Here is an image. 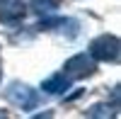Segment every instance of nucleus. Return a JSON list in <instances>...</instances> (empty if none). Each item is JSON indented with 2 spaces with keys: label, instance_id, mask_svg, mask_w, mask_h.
Wrapping results in <instances>:
<instances>
[{
  "label": "nucleus",
  "instance_id": "f257e3e1",
  "mask_svg": "<svg viewBox=\"0 0 121 119\" xmlns=\"http://www.w3.org/2000/svg\"><path fill=\"white\" fill-rule=\"evenodd\" d=\"M3 97H5L7 105L22 110L24 114H29L32 110H36V107L44 102V92L36 90V87H32L24 80H10L5 85V90H3Z\"/></svg>",
  "mask_w": 121,
  "mask_h": 119
},
{
  "label": "nucleus",
  "instance_id": "f03ea898",
  "mask_svg": "<svg viewBox=\"0 0 121 119\" xmlns=\"http://www.w3.org/2000/svg\"><path fill=\"white\" fill-rule=\"evenodd\" d=\"M87 54L95 58L97 63H119V56H121V41L116 34H99L95 37L92 41L87 44Z\"/></svg>",
  "mask_w": 121,
  "mask_h": 119
},
{
  "label": "nucleus",
  "instance_id": "7ed1b4c3",
  "mask_svg": "<svg viewBox=\"0 0 121 119\" xmlns=\"http://www.w3.org/2000/svg\"><path fill=\"white\" fill-rule=\"evenodd\" d=\"M39 32H53L58 37H65L68 41H73V39L80 37V32H82V24H80V19L75 17H70V15H51V17H44V19H39V24H36Z\"/></svg>",
  "mask_w": 121,
  "mask_h": 119
},
{
  "label": "nucleus",
  "instance_id": "20e7f679",
  "mask_svg": "<svg viewBox=\"0 0 121 119\" xmlns=\"http://www.w3.org/2000/svg\"><path fill=\"white\" fill-rule=\"evenodd\" d=\"M63 73L73 80H85V78H92L97 73V61L87 51L82 54H73L70 58H65L63 63Z\"/></svg>",
  "mask_w": 121,
  "mask_h": 119
},
{
  "label": "nucleus",
  "instance_id": "39448f33",
  "mask_svg": "<svg viewBox=\"0 0 121 119\" xmlns=\"http://www.w3.org/2000/svg\"><path fill=\"white\" fill-rule=\"evenodd\" d=\"M27 17V0H0V24L17 27Z\"/></svg>",
  "mask_w": 121,
  "mask_h": 119
},
{
  "label": "nucleus",
  "instance_id": "423d86ee",
  "mask_svg": "<svg viewBox=\"0 0 121 119\" xmlns=\"http://www.w3.org/2000/svg\"><path fill=\"white\" fill-rule=\"evenodd\" d=\"M73 78H68L63 71H58V73H51L48 78H44L41 80V92L44 95H65L70 87H73Z\"/></svg>",
  "mask_w": 121,
  "mask_h": 119
},
{
  "label": "nucleus",
  "instance_id": "0eeeda50",
  "mask_svg": "<svg viewBox=\"0 0 121 119\" xmlns=\"http://www.w3.org/2000/svg\"><path fill=\"white\" fill-rule=\"evenodd\" d=\"M60 5H63V0H27V12H32L39 19H44V17L56 15L60 10Z\"/></svg>",
  "mask_w": 121,
  "mask_h": 119
},
{
  "label": "nucleus",
  "instance_id": "6e6552de",
  "mask_svg": "<svg viewBox=\"0 0 121 119\" xmlns=\"http://www.w3.org/2000/svg\"><path fill=\"white\" fill-rule=\"evenodd\" d=\"M85 117H116L119 114V105L116 102H97L90 110L82 112Z\"/></svg>",
  "mask_w": 121,
  "mask_h": 119
},
{
  "label": "nucleus",
  "instance_id": "1a4fd4ad",
  "mask_svg": "<svg viewBox=\"0 0 121 119\" xmlns=\"http://www.w3.org/2000/svg\"><path fill=\"white\" fill-rule=\"evenodd\" d=\"M5 114H7V112H0V117H5Z\"/></svg>",
  "mask_w": 121,
  "mask_h": 119
}]
</instances>
